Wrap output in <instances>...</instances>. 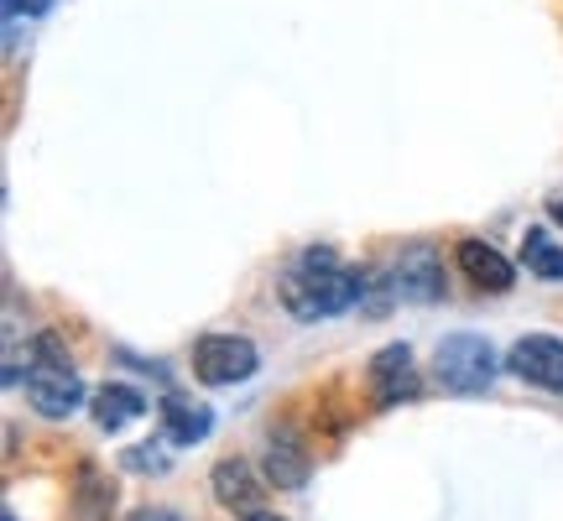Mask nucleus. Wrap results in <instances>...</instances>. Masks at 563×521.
Returning <instances> with one entry per match:
<instances>
[{
    "mask_svg": "<svg viewBox=\"0 0 563 521\" xmlns=\"http://www.w3.org/2000/svg\"><path fill=\"white\" fill-rule=\"evenodd\" d=\"M418 365H412V350L407 344H386L376 350V361H371V397L376 407H402V401L418 397Z\"/></svg>",
    "mask_w": 563,
    "mask_h": 521,
    "instance_id": "7",
    "label": "nucleus"
},
{
    "mask_svg": "<svg viewBox=\"0 0 563 521\" xmlns=\"http://www.w3.org/2000/svg\"><path fill=\"white\" fill-rule=\"evenodd\" d=\"M460 271L475 281V287H485V292H506V287L517 281V266L485 241H460Z\"/></svg>",
    "mask_w": 563,
    "mask_h": 521,
    "instance_id": "9",
    "label": "nucleus"
},
{
    "mask_svg": "<svg viewBox=\"0 0 563 521\" xmlns=\"http://www.w3.org/2000/svg\"><path fill=\"white\" fill-rule=\"evenodd\" d=\"M511 376H522L527 386H543V391H563V340L553 334H527L511 344Z\"/></svg>",
    "mask_w": 563,
    "mask_h": 521,
    "instance_id": "6",
    "label": "nucleus"
},
{
    "mask_svg": "<svg viewBox=\"0 0 563 521\" xmlns=\"http://www.w3.org/2000/svg\"><path fill=\"white\" fill-rule=\"evenodd\" d=\"M209 485H214V501L230 506V511H245V517L262 511V501H266V480L245 459H220Z\"/></svg>",
    "mask_w": 563,
    "mask_h": 521,
    "instance_id": "8",
    "label": "nucleus"
},
{
    "mask_svg": "<svg viewBox=\"0 0 563 521\" xmlns=\"http://www.w3.org/2000/svg\"><path fill=\"white\" fill-rule=\"evenodd\" d=\"M167 454H162V443H136V448H125V469H136V475H162L167 469Z\"/></svg>",
    "mask_w": 563,
    "mask_h": 521,
    "instance_id": "15",
    "label": "nucleus"
},
{
    "mask_svg": "<svg viewBox=\"0 0 563 521\" xmlns=\"http://www.w3.org/2000/svg\"><path fill=\"white\" fill-rule=\"evenodd\" d=\"M553 220L563 224V193H559V199H553Z\"/></svg>",
    "mask_w": 563,
    "mask_h": 521,
    "instance_id": "19",
    "label": "nucleus"
},
{
    "mask_svg": "<svg viewBox=\"0 0 563 521\" xmlns=\"http://www.w3.org/2000/svg\"><path fill=\"white\" fill-rule=\"evenodd\" d=\"M209 428H214V412L203 401H183V397L162 401V439L167 443H199L209 439Z\"/></svg>",
    "mask_w": 563,
    "mask_h": 521,
    "instance_id": "11",
    "label": "nucleus"
},
{
    "mask_svg": "<svg viewBox=\"0 0 563 521\" xmlns=\"http://www.w3.org/2000/svg\"><path fill=\"white\" fill-rule=\"evenodd\" d=\"M131 521H183V517H178V511H167V506H141Z\"/></svg>",
    "mask_w": 563,
    "mask_h": 521,
    "instance_id": "17",
    "label": "nucleus"
},
{
    "mask_svg": "<svg viewBox=\"0 0 563 521\" xmlns=\"http://www.w3.org/2000/svg\"><path fill=\"white\" fill-rule=\"evenodd\" d=\"M26 401L53 422L84 407V381H79V370H74V361H68V344L58 334H37L32 350H26Z\"/></svg>",
    "mask_w": 563,
    "mask_h": 521,
    "instance_id": "2",
    "label": "nucleus"
},
{
    "mask_svg": "<svg viewBox=\"0 0 563 521\" xmlns=\"http://www.w3.org/2000/svg\"><path fill=\"white\" fill-rule=\"evenodd\" d=\"M74 511H79L84 521H110L115 517V485L104 480L95 464H84L79 480H74Z\"/></svg>",
    "mask_w": 563,
    "mask_h": 521,
    "instance_id": "13",
    "label": "nucleus"
},
{
    "mask_svg": "<svg viewBox=\"0 0 563 521\" xmlns=\"http://www.w3.org/2000/svg\"><path fill=\"white\" fill-rule=\"evenodd\" d=\"M262 370V355L245 334H209V340L194 344V376L203 386H235L251 381Z\"/></svg>",
    "mask_w": 563,
    "mask_h": 521,
    "instance_id": "4",
    "label": "nucleus"
},
{
    "mask_svg": "<svg viewBox=\"0 0 563 521\" xmlns=\"http://www.w3.org/2000/svg\"><path fill=\"white\" fill-rule=\"evenodd\" d=\"M141 412H146V397H141L136 386H100V391H95V422H100L104 433L131 428Z\"/></svg>",
    "mask_w": 563,
    "mask_h": 521,
    "instance_id": "12",
    "label": "nucleus"
},
{
    "mask_svg": "<svg viewBox=\"0 0 563 521\" xmlns=\"http://www.w3.org/2000/svg\"><path fill=\"white\" fill-rule=\"evenodd\" d=\"M522 266L543 281H563V245L548 230H527L522 235Z\"/></svg>",
    "mask_w": 563,
    "mask_h": 521,
    "instance_id": "14",
    "label": "nucleus"
},
{
    "mask_svg": "<svg viewBox=\"0 0 563 521\" xmlns=\"http://www.w3.org/2000/svg\"><path fill=\"white\" fill-rule=\"evenodd\" d=\"M308 448H302L292 433H272L266 443V480L277 485V490H302L308 485Z\"/></svg>",
    "mask_w": 563,
    "mask_h": 521,
    "instance_id": "10",
    "label": "nucleus"
},
{
    "mask_svg": "<svg viewBox=\"0 0 563 521\" xmlns=\"http://www.w3.org/2000/svg\"><path fill=\"white\" fill-rule=\"evenodd\" d=\"M391 292L402 302H439L443 298V260L428 241L407 245L402 256L391 260Z\"/></svg>",
    "mask_w": 563,
    "mask_h": 521,
    "instance_id": "5",
    "label": "nucleus"
},
{
    "mask_svg": "<svg viewBox=\"0 0 563 521\" xmlns=\"http://www.w3.org/2000/svg\"><path fill=\"white\" fill-rule=\"evenodd\" d=\"M496 370H501V361H496V350L481 334H449L433 350V376H439L449 397H485Z\"/></svg>",
    "mask_w": 563,
    "mask_h": 521,
    "instance_id": "3",
    "label": "nucleus"
},
{
    "mask_svg": "<svg viewBox=\"0 0 563 521\" xmlns=\"http://www.w3.org/2000/svg\"><path fill=\"white\" fill-rule=\"evenodd\" d=\"M53 5H58V0H5V11H11V16H47Z\"/></svg>",
    "mask_w": 563,
    "mask_h": 521,
    "instance_id": "16",
    "label": "nucleus"
},
{
    "mask_svg": "<svg viewBox=\"0 0 563 521\" xmlns=\"http://www.w3.org/2000/svg\"><path fill=\"white\" fill-rule=\"evenodd\" d=\"M245 521H282V517H272V511H251Z\"/></svg>",
    "mask_w": 563,
    "mask_h": 521,
    "instance_id": "18",
    "label": "nucleus"
},
{
    "mask_svg": "<svg viewBox=\"0 0 563 521\" xmlns=\"http://www.w3.org/2000/svg\"><path fill=\"white\" fill-rule=\"evenodd\" d=\"M365 292L361 271H344L340 256L329 251V245H313V251H302V260L282 277V302H287V313L302 323H319V319H334L344 308H355Z\"/></svg>",
    "mask_w": 563,
    "mask_h": 521,
    "instance_id": "1",
    "label": "nucleus"
},
{
    "mask_svg": "<svg viewBox=\"0 0 563 521\" xmlns=\"http://www.w3.org/2000/svg\"><path fill=\"white\" fill-rule=\"evenodd\" d=\"M5 521H16V517H11V511H5Z\"/></svg>",
    "mask_w": 563,
    "mask_h": 521,
    "instance_id": "20",
    "label": "nucleus"
}]
</instances>
